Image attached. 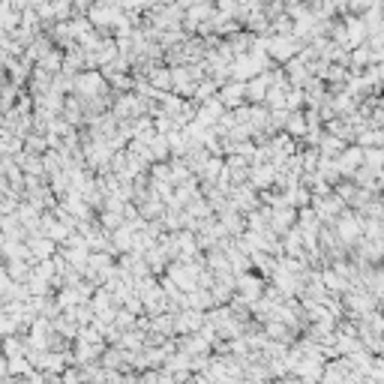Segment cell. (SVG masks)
Instances as JSON below:
<instances>
[{
	"instance_id": "cell-17",
	"label": "cell",
	"mask_w": 384,
	"mask_h": 384,
	"mask_svg": "<svg viewBox=\"0 0 384 384\" xmlns=\"http://www.w3.org/2000/svg\"><path fill=\"white\" fill-rule=\"evenodd\" d=\"M144 78L150 81L153 87H159V91H171V87H174V78H171V67H153Z\"/></svg>"
},
{
	"instance_id": "cell-12",
	"label": "cell",
	"mask_w": 384,
	"mask_h": 384,
	"mask_svg": "<svg viewBox=\"0 0 384 384\" xmlns=\"http://www.w3.org/2000/svg\"><path fill=\"white\" fill-rule=\"evenodd\" d=\"M315 147H318V153H321V157H339V153L346 150V138H339V135H333V133L324 129Z\"/></svg>"
},
{
	"instance_id": "cell-3",
	"label": "cell",
	"mask_w": 384,
	"mask_h": 384,
	"mask_svg": "<svg viewBox=\"0 0 384 384\" xmlns=\"http://www.w3.org/2000/svg\"><path fill=\"white\" fill-rule=\"evenodd\" d=\"M363 216L357 214H339L337 219H333V234H337L339 243H346V247H351V243H357L363 238Z\"/></svg>"
},
{
	"instance_id": "cell-15",
	"label": "cell",
	"mask_w": 384,
	"mask_h": 384,
	"mask_svg": "<svg viewBox=\"0 0 384 384\" xmlns=\"http://www.w3.org/2000/svg\"><path fill=\"white\" fill-rule=\"evenodd\" d=\"M6 271H10V276L15 282H27L30 273H34V258H12V261H6Z\"/></svg>"
},
{
	"instance_id": "cell-21",
	"label": "cell",
	"mask_w": 384,
	"mask_h": 384,
	"mask_svg": "<svg viewBox=\"0 0 384 384\" xmlns=\"http://www.w3.org/2000/svg\"><path fill=\"white\" fill-rule=\"evenodd\" d=\"M0 306H3V304H0Z\"/></svg>"
},
{
	"instance_id": "cell-14",
	"label": "cell",
	"mask_w": 384,
	"mask_h": 384,
	"mask_svg": "<svg viewBox=\"0 0 384 384\" xmlns=\"http://www.w3.org/2000/svg\"><path fill=\"white\" fill-rule=\"evenodd\" d=\"M0 258L3 261H12V258H34L30 256V247H27V240H15V238H10L0 247Z\"/></svg>"
},
{
	"instance_id": "cell-20",
	"label": "cell",
	"mask_w": 384,
	"mask_h": 384,
	"mask_svg": "<svg viewBox=\"0 0 384 384\" xmlns=\"http://www.w3.org/2000/svg\"><path fill=\"white\" fill-rule=\"evenodd\" d=\"M10 57H12V54H10V52H6V48H3V45H0V67H6V60H10Z\"/></svg>"
},
{
	"instance_id": "cell-11",
	"label": "cell",
	"mask_w": 384,
	"mask_h": 384,
	"mask_svg": "<svg viewBox=\"0 0 384 384\" xmlns=\"http://www.w3.org/2000/svg\"><path fill=\"white\" fill-rule=\"evenodd\" d=\"M339 162V171H342V177H354V171L363 166V147L357 144V147H346V150L337 157Z\"/></svg>"
},
{
	"instance_id": "cell-7",
	"label": "cell",
	"mask_w": 384,
	"mask_h": 384,
	"mask_svg": "<svg viewBox=\"0 0 384 384\" xmlns=\"http://www.w3.org/2000/svg\"><path fill=\"white\" fill-rule=\"evenodd\" d=\"M276 171H280V166L276 162H256V166H249V183L256 186V190H271V186H276Z\"/></svg>"
},
{
	"instance_id": "cell-19",
	"label": "cell",
	"mask_w": 384,
	"mask_h": 384,
	"mask_svg": "<svg viewBox=\"0 0 384 384\" xmlns=\"http://www.w3.org/2000/svg\"><path fill=\"white\" fill-rule=\"evenodd\" d=\"M357 144L361 147H384V129H357Z\"/></svg>"
},
{
	"instance_id": "cell-18",
	"label": "cell",
	"mask_w": 384,
	"mask_h": 384,
	"mask_svg": "<svg viewBox=\"0 0 384 384\" xmlns=\"http://www.w3.org/2000/svg\"><path fill=\"white\" fill-rule=\"evenodd\" d=\"M216 93H219V81L214 76H204L199 84H195L192 102H204V100H210V96H216Z\"/></svg>"
},
{
	"instance_id": "cell-2",
	"label": "cell",
	"mask_w": 384,
	"mask_h": 384,
	"mask_svg": "<svg viewBox=\"0 0 384 384\" xmlns=\"http://www.w3.org/2000/svg\"><path fill=\"white\" fill-rule=\"evenodd\" d=\"M304 45H306L304 39H297L294 34H267V54L273 57L276 67H285L291 57L300 54Z\"/></svg>"
},
{
	"instance_id": "cell-16",
	"label": "cell",
	"mask_w": 384,
	"mask_h": 384,
	"mask_svg": "<svg viewBox=\"0 0 384 384\" xmlns=\"http://www.w3.org/2000/svg\"><path fill=\"white\" fill-rule=\"evenodd\" d=\"M36 67L48 69L52 76H54V72H60V69H63V48H60V45H52V48H48V52L36 60Z\"/></svg>"
},
{
	"instance_id": "cell-9",
	"label": "cell",
	"mask_w": 384,
	"mask_h": 384,
	"mask_svg": "<svg viewBox=\"0 0 384 384\" xmlns=\"http://www.w3.org/2000/svg\"><path fill=\"white\" fill-rule=\"evenodd\" d=\"M297 225V207L294 204H285V207H273L271 214V231H276L282 238L289 228Z\"/></svg>"
},
{
	"instance_id": "cell-13",
	"label": "cell",
	"mask_w": 384,
	"mask_h": 384,
	"mask_svg": "<svg viewBox=\"0 0 384 384\" xmlns=\"http://www.w3.org/2000/svg\"><path fill=\"white\" fill-rule=\"evenodd\" d=\"M285 133L291 138H306L309 133V120H306V111H289V120H285Z\"/></svg>"
},
{
	"instance_id": "cell-6",
	"label": "cell",
	"mask_w": 384,
	"mask_h": 384,
	"mask_svg": "<svg viewBox=\"0 0 384 384\" xmlns=\"http://www.w3.org/2000/svg\"><path fill=\"white\" fill-rule=\"evenodd\" d=\"M264 285H267V280L261 273H252V271L240 273L238 276V297H243L252 306V300H258L261 294H264Z\"/></svg>"
},
{
	"instance_id": "cell-4",
	"label": "cell",
	"mask_w": 384,
	"mask_h": 384,
	"mask_svg": "<svg viewBox=\"0 0 384 384\" xmlns=\"http://www.w3.org/2000/svg\"><path fill=\"white\" fill-rule=\"evenodd\" d=\"M313 210L321 216V223H333L342 210H346V201L339 199L337 192H324V195H313Z\"/></svg>"
},
{
	"instance_id": "cell-1",
	"label": "cell",
	"mask_w": 384,
	"mask_h": 384,
	"mask_svg": "<svg viewBox=\"0 0 384 384\" xmlns=\"http://www.w3.org/2000/svg\"><path fill=\"white\" fill-rule=\"evenodd\" d=\"M72 93L78 100H111L114 91L109 84V78L102 76V69H81L72 78Z\"/></svg>"
},
{
	"instance_id": "cell-10",
	"label": "cell",
	"mask_w": 384,
	"mask_h": 384,
	"mask_svg": "<svg viewBox=\"0 0 384 384\" xmlns=\"http://www.w3.org/2000/svg\"><path fill=\"white\" fill-rule=\"evenodd\" d=\"M267 91H271V69L258 72V76H252L247 81V102L261 105L264 102V96H267Z\"/></svg>"
},
{
	"instance_id": "cell-8",
	"label": "cell",
	"mask_w": 384,
	"mask_h": 384,
	"mask_svg": "<svg viewBox=\"0 0 384 384\" xmlns=\"http://www.w3.org/2000/svg\"><path fill=\"white\" fill-rule=\"evenodd\" d=\"M27 247H30V256L39 261V258H54L57 249H60V243L39 231V234H27Z\"/></svg>"
},
{
	"instance_id": "cell-5",
	"label": "cell",
	"mask_w": 384,
	"mask_h": 384,
	"mask_svg": "<svg viewBox=\"0 0 384 384\" xmlns=\"http://www.w3.org/2000/svg\"><path fill=\"white\" fill-rule=\"evenodd\" d=\"M219 100H223V105L228 111L240 109L243 102H247V81H238V78H228L225 84H219Z\"/></svg>"
}]
</instances>
